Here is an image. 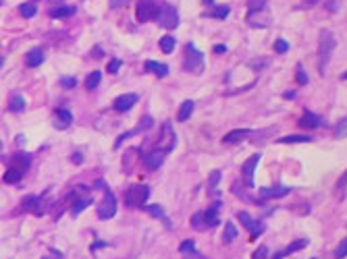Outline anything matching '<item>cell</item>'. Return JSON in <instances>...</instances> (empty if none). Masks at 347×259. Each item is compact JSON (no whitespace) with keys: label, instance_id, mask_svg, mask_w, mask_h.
Segmentation results:
<instances>
[{"label":"cell","instance_id":"1","mask_svg":"<svg viewBox=\"0 0 347 259\" xmlns=\"http://www.w3.org/2000/svg\"><path fill=\"white\" fill-rule=\"evenodd\" d=\"M337 48V37L330 29H320V37H318V70L320 75H327V67L330 58H333V52Z\"/></svg>","mask_w":347,"mask_h":259},{"label":"cell","instance_id":"2","mask_svg":"<svg viewBox=\"0 0 347 259\" xmlns=\"http://www.w3.org/2000/svg\"><path fill=\"white\" fill-rule=\"evenodd\" d=\"M29 168V155L27 154H15L13 158H11V164H9V168L4 170V174H2V180L6 185H15V183H19V180L25 176V172Z\"/></svg>","mask_w":347,"mask_h":259},{"label":"cell","instance_id":"3","mask_svg":"<svg viewBox=\"0 0 347 259\" xmlns=\"http://www.w3.org/2000/svg\"><path fill=\"white\" fill-rule=\"evenodd\" d=\"M219 211H220V201L217 199L212 203L210 207L206 211H198L191 218V226H194L196 230H208V228H214V226H219Z\"/></svg>","mask_w":347,"mask_h":259},{"label":"cell","instance_id":"4","mask_svg":"<svg viewBox=\"0 0 347 259\" xmlns=\"http://www.w3.org/2000/svg\"><path fill=\"white\" fill-rule=\"evenodd\" d=\"M206 67V58L204 52H200L196 48V44H187L185 46V60H183V69L191 75H202Z\"/></svg>","mask_w":347,"mask_h":259},{"label":"cell","instance_id":"5","mask_svg":"<svg viewBox=\"0 0 347 259\" xmlns=\"http://www.w3.org/2000/svg\"><path fill=\"white\" fill-rule=\"evenodd\" d=\"M150 197V187L148 185H131L123 195L127 207H144V203Z\"/></svg>","mask_w":347,"mask_h":259},{"label":"cell","instance_id":"6","mask_svg":"<svg viewBox=\"0 0 347 259\" xmlns=\"http://www.w3.org/2000/svg\"><path fill=\"white\" fill-rule=\"evenodd\" d=\"M164 4H166L164 0H137V9H135V19H137V23L152 21Z\"/></svg>","mask_w":347,"mask_h":259},{"label":"cell","instance_id":"7","mask_svg":"<svg viewBox=\"0 0 347 259\" xmlns=\"http://www.w3.org/2000/svg\"><path fill=\"white\" fill-rule=\"evenodd\" d=\"M96 187H98V189H104V199H102V203H100V207H98V218L100 220L114 218V214H117V199H114L112 191L109 189V185L102 183V180L96 183Z\"/></svg>","mask_w":347,"mask_h":259},{"label":"cell","instance_id":"8","mask_svg":"<svg viewBox=\"0 0 347 259\" xmlns=\"http://www.w3.org/2000/svg\"><path fill=\"white\" fill-rule=\"evenodd\" d=\"M154 21L158 23L163 29H177V25H179V11H177L175 4H164L163 9L158 11V15L154 17Z\"/></svg>","mask_w":347,"mask_h":259},{"label":"cell","instance_id":"9","mask_svg":"<svg viewBox=\"0 0 347 259\" xmlns=\"http://www.w3.org/2000/svg\"><path fill=\"white\" fill-rule=\"evenodd\" d=\"M237 218H239V222H241V226L245 230H250V237L252 241L254 239H258L260 234H264L266 230V224L262 222V220H254L248 211H237Z\"/></svg>","mask_w":347,"mask_h":259},{"label":"cell","instance_id":"10","mask_svg":"<svg viewBox=\"0 0 347 259\" xmlns=\"http://www.w3.org/2000/svg\"><path fill=\"white\" fill-rule=\"evenodd\" d=\"M166 155H168V152L164 150V147H160V145L154 143L152 152L144 154V164H146V168H148V170H158L160 166H163V162H164Z\"/></svg>","mask_w":347,"mask_h":259},{"label":"cell","instance_id":"11","mask_svg":"<svg viewBox=\"0 0 347 259\" xmlns=\"http://www.w3.org/2000/svg\"><path fill=\"white\" fill-rule=\"evenodd\" d=\"M21 209H25L34 216H42L44 214V195H27L21 203Z\"/></svg>","mask_w":347,"mask_h":259},{"label":"cell","instance_id":"12","mask_svg":"<svg viewBox=\"0 0 347 259\" xmlns=\"http://www.w3.org/2000/svg\"><path fill=\"white\" fill-rule=\"evenodd\" d=\"M69 199H71V203H73V207H71V216H79L83 209H86L88 206H91L94 203V197L91 195H88V193H83V195H75V191L69 195Z\"/></svg>","mask_w":347,"mask_h":259},{"label":"cell","instance_id":"13","mask_svg":"<svg viewBox=\"0 0 347 259\" xmlns=\"http://www.w3.org/2000/svg\"><path fill=\"white\" fill-rule=\"evenodd\" d=\"M71 122H73L71 110H67V108H56V110H55V119H52V124H55L56 131H67L69 127H71Z\"/></svg>","mask_w":347,"mask_h":259},{"label":"cell","instance_id":"14","mask_svg":"<svg viewBox=\"0 0 347 259\" xmlns=\"http://www.w3.org/2000/svg\"><path fill=\"white\" fill-rule=\"evenodd\" d=\"M260 162V154H254L252 158L245 160V164L241 166V174H243V185L252 187L254 185V172H256V166Z\"/></svg>","mask_w":347,"mask_h":259},{"label":"cell","instance_id":"15","mask_svg":"<svg viewBox=\"0 0 347 259\" xmlns=\"http://www.w3.org/2000/svg\"><path fill=\"white\" fill-rule=\"evenodd\" d=\"M137 100H140V96H137V93H123V96H119L117 100H114L112 108L117 110V112H121V114H123V112H129V110L137 104Z\"/></svg>","mask_w":347,"mask_h":259},{"label":"cell","instance_id":"16","mask_svg":"<svg viewBox=\"0 0 347 259\" xmlns=\"http://www.w3.org/2000/svg\"><path fill=\"white\" fill-rule=\"evenodd\" d=\"M291 189L285 185H273V187H262L260 189V197L262 199H279V197H285V195H289Z\"/></svg>","mask_w":347,"mask_h":259},{"label":"cell","instance_id":"17","mask_svg":"<svg viewBox=\"0 0 347 259\" xmlns=\"http://www.w3.org/2000/svg\"><path fill=\"white\" fill-rule=\"evenodd\" d=\"M299 127L306 129V131H310V129H316V127H322L325 124V121H322V116L320 114H316V112H310V110H306V112L302 114V119H299Z\"/></svg>","mask_w":347,"mask_h":259},{"label":"cell","instance_id":"18","mask_svg":"<svg viewBox=\"0 0 347 259\" xmlns=\"http://www.w3.org/2000/svg\"><path fill=\"white\" fill-rule=\"evenodd\" d=\"M308 247V239H299V241H293V242H289L285 249H281V251H276V253L271 257V259H285L287 255H291V253H295V251H302V249H306Z\"/></svg>","mask_w":347,"mask_h":259},{"label":"cell","instance_id":"19","mask_svg":"<svg viewBox=\"0 0 347 259\" xmlns=\"http://www.w3.org/2000/svg\"><path fill=\"white\" fill-rule=\"evenodd\" d=\"M44 60H46V50L44 48H32L25 54V65L29 69H36V67L44 65Z\"/></svg>","mask_w":347,"mask_h":259},{"label":"cell","instance_id":"20","mask_svg":"<svg viewBox=\"0 0 347 259\" xmlns=\"http://www.w3.org/2000/svg\"><path fill=\"white\" fill-rule=\"evenodd\" d=\"M179 253L183 255V259H206L202 253H198V251H196V242L191 241V239L181 242V245H179Z\"/></svg>","mask_w":347,"mask_h":259},{"label":"cell","instance_id":"21","mask_svg":"<svg viewBox=\"0 0 347 259\" xmlns=\"http://www.w3.org/2000/svg\"><path fill=\"white\" fill-rule=\"evenodd\" d=\"M144 69L148 70V73H154L156 77H160V79L168 75V67L164 65V62H158V60H146L144 62Z\"/></svg>","mask_w":347,"mask_h":259},{"label":"cell","instance_id":"22","mask_svg":"<svg viewBox=\"0 0 347 259\" xmlns=\"http://www.w3.org/2000/svg\"><path fill=\"white\" fill-rule=\"evenodd\" d=\"M75 11H77L75 6H69V4L52 6V9H50V17H52V19H65V17H71Z\"/></svg>","mask_w":347,"mask_h":259},{"label":"cell","instance_id":"23","mask_svg":"<svg viewBox=\"0 0 347 259\" xmlns=\"http://www.w3.org/2000/svg\"><path fill=\"white\" fill-rule=\"evenodd\" d=\"M250 129H237V131H231V133H227L225 137H222V141L225 143H239V141H243L245 137L250 135Z\"/></svg>","mask_w":347,"mask_h":259},{"label":"cell","instance_id":"24","mask_svg":"<svg viewBox=\"0 0 347 259\" xmlns=\"http://www.w3.org/2000/svg\"><path fill=\"white\" fill-rule=\"evenodd\" d=\"M220 170H212L210 172V176H208V195L210 197H219V193H217V185L220 183Z\"/></svg>","mask_w":347,"mask_h":259},{"label":"cell","instance_id":"25","mask_svg":"<svg viewBox=\"0 0 347 259\" xmlns=\"http://www.w3.org/2000/svg\"><path fill=\"white\" fill-rule=\"evenodd\" d=\"M194 108H196L194 102H191V100H185L183 104H181V108H179V112H177V119H179L181 122H185L191 114H194Z\"/></svg>","mask_w":347,"mask_h":259},{"label":"cell","instance_id":"26","mask_svg":"<svg viewBox=\"0 0 347 259\" xmlns=\"http://www.w3.org/2000/svg\"><path fill=\"white\" fill-rule=\"evenodd\" d=\"M25 98L19 96V93H13L11 100H9V110L11 112H21V110H25Z\"/></svg>","mask_w":347,"mask_h":259},{"label":"cell","instance_id":"27","mask_svg":"<svg viewBox=\"0 0 347 259\" xmlns=\"http://www.w3.org/2000/svg\"><path fill=\"white\" fill-rule=\"evenodd\" d=\"M276 141H279V143H287V145H291V143H310L312 135H287V137H279Z\"/></svg>","mask_w":347,"mask_h":259},{"label":"cell","instance_id":"28","mask_svg":"<svg viewBox=\"0 0 347 259\" xmlns=\"http://www.w3.org/2000/svg\"><path fill=\"white\" fill-rule=\"evenodd\" d=\"M231 13V9L227 4L222 6H214L212 11H204V17H212V19H227V15Z\"/></svg>","mask_w":347,"mask_h":259},{"label":"cell","instance_id":"29","mask_svg":"<svg viewBox=\"0 0 347 259\" xmlns=\"http://www.w3.org/2000/svg\"><path fill=\"white\" fill-rule=\"evenodd\" d=\"M158 46H160V50H163L164 54H171V52L175 50V46H177V40H175V37H173L171 34H166V35L160 37Z\"/></svg>","mask_w":347,"mask_h":259},{"label":"cell","instance_id":"30","mask_svg":"<svg viewBox=\"0 0 347 259\" xmlns=\"http://www.w3.org/2000/svg\"><path fill=\"white\" fill-rule=\"evenodd\" d=\"M19 15H21V17H25V19L36 17V15H37L36 4H34V2H23V4H19Z\"/></svg>","mask_w":347,"mask_h":259},{"label":"cell","instance_id":"31","mask_svg":"<svg viewBox=\"0 0 347 259\" xmlns=\"http://www.w3.org/2000/svg\"><path fill=\"white\" fill-rule=\"evenodd\" d=\"M146 211H148V214H150L152 218L163 220V222L166 224V228H171V222H168V220L164 218V211H163V207H160V206H148V207H146Z\"/></svg>","mask_w":347,"mask_h":259},{"label":"cell","instance_id":"32","mask_svg":"<svg viewBox=\"0 0 347 259\" xmlns=\"http://www.w3.org/2000/svg\"><path fill=\"white\" fill-rule=\"evenodd\" d=\"M237 228H235V224L233 222H227L225 224V234H222V241L225 242H233L235 239H237Z\"/></svg>","mask_w":347,"mask_h":259},{"label":"cell","instance_id":"33","mask_svg":"<svg viewBox=\"0 0 347 259\" xmlns=\"http://www.w3.org/2000/svg\"><path fill=\"white\" fill-rule=\"evenodd\" d=\"M100 79H102V73H100V70H94V73H90V75H88V79H86V89H96L98 85H100Z\"/></svg>","mask_w":347,"mask_h":259},{"label":"cell","instance_id":"34","mask_svg":"<svg viewBox=\"0 0 347 259\" xmlns=\"http://www.w3.org/2000/svg\"><path fill=\"white\" fill-rule=\"evenodd\" d=\"M268 4V0H248V11L250 13H260L264 11Z\"/></svg>","mask_w":347,"mask_h":259},{"label":"cell","instance_id":"35","mask_svg":"<svg viewBox=\"0 0 347 259\" xmlns=\"http://www.w3.org/2000/svg\"><path fill=\"white\" fill-rule=\"evenodd\" d=\"M345 137H347V116L343 121H339L335 127V139H345Z\"/></svg>","mask_w":347,"mask_h":259},{"label":"cell","instance_id":"36","mask_svg":"<svg viewBox=\"0 0 347 259\" xmlns=\"http://www.w3.org/2000/svg\"><path fill=\"white\" fill-rule=\"evenodd\" d=\"M347 257V239H343L341 242L337 245V251H335V259H345Z\"/></svg>","mask_w":347,"mask_h":259},{"label":"cell","instance_id":"37","mask_svg":"<svg viewBox=\"0 0 347 259\" xmlns=\"http://www.w3.org/2000/svg\"><path fill=\"white\" fill-rule=\"evenodd\" d=\"M75 85H77V79H75V77H60V87L73 89Z\"/></svg>","mask_w":347,"mask_h":259},{"label":"cell","instance_id":"38","mask_svg":"<svg viewBox=\"0 0 347 259\" xmlns=\"http://www.w3.org/2000/svg\"><path fill=\"white\" fill-rule=\"evenodd\" d=\"M295 83L297 85H306L308 83V75H306V70L302 67H297V70H295Z\"/></svg>","mask_w":347,"mask_h":259},{"label":"cell","instance_id":"39","mask_svg":"<svg viewBox=\"0 0 347 259\" xmlns=\"http://www.w3.org/2000/svg\"><path fill=\"white\" fill-rule=\"evenodd\" d=\"M274 50L279 52V54H285L289 50V42H285V40H276L274 42Z\"/></svg>","mask_w":347,"mask_h":259},{"label":"cell","instance_id":"40","mask_svg":"<svg viewBox=\"0 0 347 259\" xmlns=\"http://www.w3.org/2000/svg\"><path fill=\"white\" fill-rule=\"evenodd\" d=\"M121 65H123V62H121L119 58H112V60L109 62V73H110V75H114V73H119V69H121Z\"/></svg>","mask_w":347,"mask_h":259},{"label":"cell","instance_id":"41","mask_svg":"<svg viewBox=\"0 0 347 259\" xmlns=\"http://www.w3.org/2000/svg\"><path fill=\"white\" fill-rule=\"evenodd\" d=\"M268 257V247H258V251L252 255V259H266Z\"/></svg>","mask_w":347,"mask_h":259},{"label":"cell","instance_id":"42","mask_svg":"<svg viewBox=\"0 0 347 259\" xmlns=\"http://www.w3.org/2000/svg\"><path fill=\"white\" fill-rule=\"evenodd\" d=\"M131 2V0H109L110 9H123V6H127Z\"/></svg>","mask_w":347,"mask_h":259},{"label":"cell","instance_id":"43","mask_svg":"<svg viewBox=\"0 0 347 259\" xmlns=\"http://www.w3.org/2000/svg\"><path fill=\"white\" fill-rule=\"evenodd\" d=\"M345 187H347V170L341 174V178H339V183H337V189L339 191H345Z\"/></svg>","mask_w":347,"mask_h":259},{"label":"cell","instance_id":"44","mask_svg":"<svg viewBox=\"0 0 347 259\" xmlns=\"http://www.w3.org/2000/svg\"><path fill=\"white\" fill-rule=\"evenodd\" d=\"M214 52H217V54H225L227 52V46L225 44H217V46H214Z\"/></svg>","mask_w":347,"mask_h":259},{"label":"cell","instance_id":"45","mask_svg":"<svg viewBox=\"0 0 347 259\" xmlns=\"http://www.w3.org/2000/svg\"><path fill=\"white\" fill-rule=\"evenodd\" d=\"M42 259H63V255H60L58 251H52L50 255H46V257H42Z\"/></svg>","mask_w":347,"mask_h":259},{"label":"cell","instance_id":"46","mask_svg":"<svg viewBox=\"0 0 347 259\" xmlns=\"http://www.w3.org/2000/svg\"><path fill=\"white\" fill-rule=\"evenodd\" d=\"M71 160H73L75 164H81V160H83V158H81V154L77 152V154H73V158H71Z\"/></svg>","mask_w":347,"mask_h":259},{"label":"cell","instance_id":"47","mask_svg":"<svg viewBox=\"0 0 347 259\" xmlns=\"http://www.w3.org/2000/svg\"><path fill=\"white\" fill-rule=\"evenodd\" d=\"M295 98V91H285V100H293Z\"/></svg>","mask_w":347,"mask_h":259},{"label":"cell","instance_id":"48","mask_svg":"<svg viewBox=\"0 0 347 259\" xmlns=\"http://www.w3.org/2000/svg\"><path fill=\"white\" fill-rule=\"evenodd\" d=\"M100 247H106V242H100V241H96L94 245H91V249H100Z\"/></svg>","mask_w":347,"mask_h":259},{"label":"cell","instance_id":"49","mask_svg":"<svg viewBox=\"0 0 347 259\" xmlns=\"http://www.w3.org/2000/svg\"><path fill=\"white\" fill-rule=\"evenodd\" d=\"M94 56H96V58H100V56H102V50H100L98 46H96V50H94Z\"/></svg>","mask_w":347,"mask_h":259},{"label":"cell","instance_id":"50","mask_svg":"<svg viewBox=\"0 0 347 259\" xmlns=\"http://www.w3.org/2000/svg\"><path fill=\"white\" fill-rule=\"evenodd\" d=\"M341 79H343V81H347V70H345V73L341 75Z\"/></svg>","mask_w":347,"mask_h":259},{"label":"cell","instance_id":"51","mask_svg":"<svg viewBox=\"0 0 347 259\" xmlns=\"http://www.w3.org/2000/svg\"><path fill=\"white\" fill-rule=\"evenodd\" d=\"M204 2H206V4H210V6H212V4H214V0H204Z\"/></svg>","mask_w":347,"mask_h":259},{"label":"cell","instance_id":"52","mask_svg":"<svg viewBox=\"0 0 347 259\" xmlns=\"http://www.w3.org/2000/svg\"><path fill=\"white\" fill-rule=\"evenodd\" d=\"M316 2H318V0H310V4H316Z\"/></svg>","mask_w":347,"mask_h":259}]
</instances>
